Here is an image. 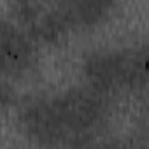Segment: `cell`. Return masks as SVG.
<instances>
[{"instance_id":"obj_1","label":"cell","mask_w":149,"mask_h":149,"mask_svg":"<svg viewBox=\"0 0 149 149\" xmlns=\"http://www.w3.org/2000/svg\"><path fill=\"white\" fill-rule=\"evenodd\" d=\"M84 76L95 90L109 95L119 88L144 90L146 51H95L84 60Z\"/></svg>"},{"instance_id":"obj_2","label":"cell","mask_w":149,"mask_h":149,"mask_svg":"<svg viewBox=\"0 0 149 149\" xmlns=\"http://www.w3.org/2000/svg\"><path fill=\"white\" fill-rule=\"evenodd\" d=\"M58 112L67 130V142L83 146L100 130L109 111V95L88 88H70L54 97Z\"/></svg>"},{"instance_id":"obj_3","label":"cell","mask_w":149,"mask_h":149,"mask_svg":"<svg viewBox=\"0 0 149 149\" xmlns=\"http://www.w3.org/2000/svg\"><path fill=\"white\" fill-rule=\"evenodd\" d=\"M21 125L26 135L39 144H65L67 130L58 112L54 97H35L21 109Z\"/></svg>"},{"instance_id":"obj_4","label":"cell","mask_w":149,"mask_h":149,"mask_svg":"<svg viewBox=\"0 0 149 149\" xmlns=\"http://www.w3.org/2000/svg\"><path fill=\"white\" fill-rule=\"evenodd\" d=\"M35 63V47L32 37L16 23L0 19V74L19 77Z\"/></svg>"},{"instance_id":"obj_5","label":"cell","mask_w":149,"mask_h":149,"mask_svg":"<svg viewBox=\"0 0 149 149\" xmlns=\"http://www.w3.org/2000/svg\"><path fill=\"white\" fill-rule=\"evenodd\" d=\"M65 2L74 28H90L102 23L114 6V0H65Z\"/></svg>"},{"instance_id":"obj_6","label":"cell","mask_w":149,"mask_h":149,"mask_svg":"<svg viewBox=\"0 0 149 149\" xmlns=\"http://www.w3.org/2000/svg\"><path fill=\"white\" fill-rule=\"evenodd\" d=\"M16 100V93L9 84H0V107H11Z\"/></svg>"},{"instance_id":"obj_7","label":"cell","mask_w":149,"mask_h":149,"mask_svg":"<svg viewBox=\"0 0 149 149\" xmlns=\"http://www.w3.org/2000/svg\"><path fill=\"white\" fill-rule=\"evenodd\" d=\"M11 2L14 4V9H16V11H19V9H23V7H28V6H32V4L44 2V0H11Z\"/></svg>"}]
</instances>
